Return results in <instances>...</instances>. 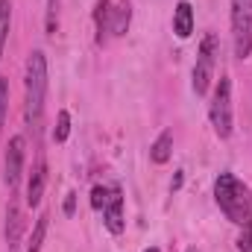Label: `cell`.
Returning a JSON list of instances; mask_svg holds the SVG:
<instances>
[{
  "mask_svg": "<svg viewBox=\"0 0 252 252\" xmlns=\"http://www.w3.org/2000/svg\"><path fill=\"white\" fill-rule=\"evenodd\" d=\"M232 41L235 56L250 59L252 53V0H232Z\"/></svg>",
  "mask_w": 252,
  "mask_h": 252,
  "instance_id": "5b68a950",
  "label": "cell"
},
{
  "mask_svg": "<svg viewBox=\"0 0 252 252\" xmlns=\"http://www.w3.org/2000/svg\"><path fill=\"white\" fill-rule=\"evenodd\" d=\"M6 115H9V79L0 76V135L6 126Z\"/></svg>",
  "mask_w": 252,
  "mask_h": 252,
  "instance_id": "ac0fdd59",
  "label": "cell"
},
{
  "mask_svg": "<svg viewBox=\"0 0 252 252\" xmlns=\"http://www.w3.org/2000/svg\"><path fill=\"white\" fill-rule=\"evenodd\" d=\"M129 21H132V6H129V0H121L112 9V35H126Z\"/></svg>",
  "mask_w": 252,
  "mask_h": 252,
  "instance_id": "4fadbf2b",
  "label": "cell"
},
{
  "mask_svg": "<svg viewBox=\"0 0 252 252\" xmlns=\"http://www.w3.org/2000/svg\"><path fill=\"white\" fill-rule=\"evenodd\" d=\"M24 118L32 132L41 129L44 118V100H47V56L44 50H32L27 59V73H24Z\"/></svg>",
  "mask_w": 252,
  "mask_h": 252,
  "instance_id": "6da1fadb",
  "label": "cell"
},
{
  "mask_svg": "<svg viewBox=\"0 0 252 252\" xmlns=\"http://www.w3.org/2000/svg\"><path fill=\"white\" fill-rule=\"evenodd\" d=\"M238 250L241 252H252V226H244V235L238 238Z\"/></svg>",
  "mask_w": 252,
  "mask_h": 252,
  "instance_id": "ffe728a7",
  "label": "cell"
},
{
  "mask_svg": "<svg viewBox=\"0 0 252 252\" xmlns=\"http://www.w3.org/2000/svg\"><path fill=\"white\" fill-rule=\"evenodd\" d=\"M109 193H112V185H94V190H91V208L103 211V205L109 202Z\"/></svg>",
  "mask_w": 252,
  "mask_h": 252,
  "instance_id": "d6986e66",
  "label": "cell"
},
{
  "mask_svg": "<svg viewBox=\"0 0 252 252\" xmlns=\"http://www.w3.org/2000/svg\"><path fill=\"white\" fill-rule=\"evenodd\" d=\"M188 252H199V250H196V247H190V250H188Z\"/></svg>",
  "mask_w": 252,
  "mask_h": 252,
  "instance_id": "cb8c5ba5",
  "label": "cell"
},
{
  "mask_svg": "<svg viewBox=\"0 0 252 252\" xmlns=\"http://www.w3.org/2000/svg\"><path fill=\"white\" fill-rule=\"evenodd\" d=\"M214 199L235 226H252V190L235 173H220L214 179Z\"/></svg>",
  "mask_w": 252,
  "mask_h": 252,
  "instance_id": "7a4b0ae2",
  "label": "cell"
},
{
  "mask_svg": "<svg viewBox=\"0 0 252 252\" xmlns=\"http://www.w3.org/2000/svg\"><path fill=\"white\" fill-rule=\"evenodd\" d=\"M170 156H173V132H161L150 147V161L153 164H167Z\"/></svg>",
  "mask_w": 252,
  "mask_h": 252,
  "instance_id": "7c38bea8",
  "label": "cell"
},
{
  "mask_svg": "<svg viewBox=\"0 0 252 252\" xmlns=\"http://www.w3.org/2000/svg\"><path fill=\"white\" fill-rule=\"evenodd\" d=\"M217 56H220V41L214 32H205L196 50V64H193V94L202 97L214 79V67H217Z\"/></svg>",
  "mask_w": 252,
  "mask_h": 252,
  "instance_id": "277c9868",
  "label": "cell"
},
{
  "mask_svg": "<svg viewBox=\"0 0 252 252\" xmlns=\"http://www.w3.org/2000/svg\"><path fill=\"white\" fill-rule=\"evenodd\" d=\"M208 118H211V126H214L217 138H229L232 135L235 115H232V82H229V76L217 79L211 103H208Z\"/></svg>",
  "mask_w": 252,
  "mask_h": 252,
  "instance_id": "3957f363",
  "label": "cell"
},
{
  "mask_svg": "<svg viewBox=\"0 0 252 252\" xmlns=\"http://www.w3.org/2000/svg\"><path fill=\"white\" fill-rule=\"evenodd\" d=\"M9 24H12V3L0 0V56H3L6 38H9Z\"/></svg>",
  "mask_w": 252,
  "mask_h": 252,
  "instance_id": "9a60e30c",
  "label": "cell"
},
{
  "mask_svg": "<svg viewBox=\"0 0 252 252\" xmlns=\"http://www.w3.org/2000/svg\"><path fill=\"white\" fill-rule=\"evenodd\" d=\"M94 27H97V44H103L109 38V32H112V0H97Z\"/></svg>",
  "mask_w": 252,
  "mask_h": 252,
  "instance_id": "8fae6325",
  "label": "cell"
},
{
  "mask_svg": "<svg viewBox=\"0 0 252 252\" xmlns=\"http://www.w3.org/2000/svg\"><path fill=\"white\" fill-rule=\"evenodd\" d=\"M24 135H15V138H9V144H6V156H3V182H6V188L9 193H15V188L21 185V176H24Z\"/></svg>",
  "mask_w": 252,
  "mask_h": 252,
  "instance_id": "8992f818",
  "label": "cell"
},
{
  "mask_svg": "<svg viewBox=\"0 0 252 252\" xmlns=\"http://www.w3.org/2000/svg\"><path fill=\"white\" fill-rule=\"evenodd\" d=\"M144 252H161V250H156V247H150V250H144Z\"/></svg>",
  "mask_w": 252,
  "mask_h": 252,
  "instance_id": "603a6c76",
  "label": "cell"
},
{
  "mask_svg": "<svg viewBox=\"0 0 252 252\" xmlns=\"http://www.w3.org/2000/svg\"><path fill=\"white\" fill-rule=\"evenodd\" d=\"M182 179H185V176H182V170H179V173L173 176V182H170V190H179V188H182Z\"/></svg>",
  "mask_w": 252,
  "mask_h": 252,
  "instance_id": "7402d4cb",
  "label": "cell"
},
{
  "mask_svg": "<svg viewBox=\"0 0 252 252\" xmlns=\"http://www.w3.org/2000/svg\"><path fill=\"white\" fill-rule=\"evenodd\" d=\"M103 223L112 235H124L126 229V217H124V190L118 185H112V193H109V202L103 205Z\"/></svg>",
  "mask_w": 252,
  "mask_h": 252,
  "instance_id": "ba28073f",
  "label": "cell"
},
{
  "mask_svg": "<svg viewBox=\"0 0 252 252\" xmlns=\"http://www.w3.org/2000/svg\"><path fill=\"white\" fill-rule=\"evenodd\" d=\"M73 208H76V193H67V199H64V214L70 217V214H73Z\"/></svg>",
  "mask_w": 252,
  "mask_h": 252,
  "instance_id": "44dd1931",
  "label": "cell"
},
{
  "mask_svg": "<svg viewBox=\"0 0 252 252\" xmlns=\"http://www.w3.org/2000/svg\"><path fill=\"white\" fill-rule=\"evenodd\" d=\"M67 135H70V115H67V112H59V115H56V126H53V141H56V144H64V141H67Z\"/></svg>",
  "mask_w": 252,
  "mask_h": 252,
  "instance_id": "2e32d148",
  "label": "cell"
},
{
  "mask_svg": "<svg viewBox=\"0 0 252 252\" xmlns=\"http://www.w3.org/2000/svg\"><path fill=\"white\" fill-rule=\"evenodd\" d=\"M44 185H47V161H44V156L38 153V158H35V164H32V173H30V182H27V205H30V208H38V205H41Z\"/></svg>",
  "mask_w": 252,
  "mask_h": 252,
  "instance_id": "9c48e42d",
  "label": "cell"
},
{
  "mask_svg": "<svg viewBox=\"0 0 252 252\" xmlns=\"http://www.w3.org/2000/svg\"><path fill=\"white\" fill-rule=\"evenodd\" d=\"M59 3L62 0H47V15H44L47 35H56V30H59Z\"/></svg>",
  "mask_w": 252,
  "mask_h": 252,
  "instance_id": "e0dca14e",
  "label": "cell"
},
{
  "mask_svg": "<svg viewBox=\"0 0 252 252\" xmlns=\"http://www.w3.org/2000/svg\"><path fill=\"white\" fill-rule=\"evenodd\" d=\"M173 32L182 41L190 38V32H193V6H190L188 0H179L176 9H173Z\"/></svg>",
  "mask_w": 252,
  "mask_h": 252,
  "instance_id": "30bf717a",
  "label": "cell"
},
{
  "mask_svg": "<svg viewBox=\"0 0 252 252\" xmlns=\"http://www.w3.org/2000/svg\"><path fill=\"white\" fill-rule=\"evenodd\" d=\"M24 229H27L24 208H21V202L12 196L9 205H6V226H3V238H6V247H9V250H18V244H21V238H24Z\"/></svg>",
  "mask_w": 252,
  "mask_h": 252,
  "instance_id": "52a82bcc",
  "label": "cell"
},
{
  "mask_svg": "<svg viewBox=\"0 0 252 252\" xmlns=\"http://www.w3.org/2000/svg\"><path fill=\"white\" fill-rule=\"evenodd\" d=\"M47 214H41L38 220H35V229H32V238H30V247H27V252H41V247H44V235H47Z\"/></svg>",
  "mask_w": 252,
  "mask_h": 252,
  "instance_id": "5bb4252c",
  "label": "cell"
}]
</instances>
